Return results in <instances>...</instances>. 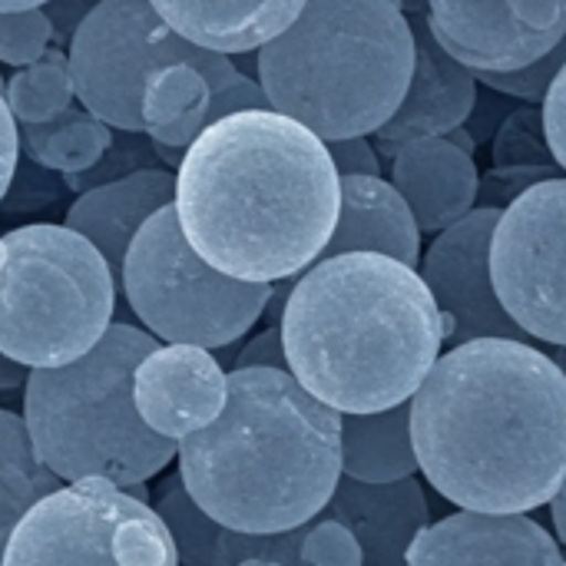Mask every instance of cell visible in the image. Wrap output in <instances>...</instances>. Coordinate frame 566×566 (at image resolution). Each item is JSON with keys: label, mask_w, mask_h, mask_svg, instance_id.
<instances>
[{"label": "cell", "mask_w": 566, "mask_h": 566, "mask_svg": "<svg viewBox=\"0 0 566 566\" xmlns=\"http://www.w3.org/2000/svg\"><path fill=\"white\" fill-rule=\"evenodd\" d=\"M119 289L156 342L206 352L245 338L272 298V285L239 282L202 262L172 206L159 209L129 242Z\"/></svg>", "instance_id": "cell-8"}, {"label": "cell", "mask_w": 566, "mask_h": 566, "mask_svg": "<svg viewBox=\"0 0 566 566\" xmlns=\"http://www.w3.org/2000/svg\"><path fill=\"white\" fill-rule=\"evenodd\" d=\"M156 13L189 43L232 56L275 40L305 0H149Z\"/></svg>", "instance_id": "cell-21"}, {"label": "cell", "mask_w": 566, "mask_h": 566, "mask_svg": "<svg viewBox=\"0 0 566 566\" xmlns=\"http://www.w3.org/2000/svg\"><path fill=\"white\" fill-rule=\"evenodd\" d=\"M566 63V33L564 40L544 53L537 63L524 66V70H514V73H474L481 83H488L491 90L497 93H507V96H521V99H544L547 86L554 83L557 70Z\"/></svg>", "instance_id": "cell-30"}, {"label": "cell", "mask_w": 566, "mask_h": 566, "mask_svg": "<svg viewBox=\"0 0 566 566\" xmlns=\"http://www.w3.org/2000/svg\"><path fill=\"white\" fill-rule=\"evenodd\" d=\"M415 70V30L401 0H305L255 50L269 106L318 139L375 136L401 106Z\"/></svg>", "instance_id": "cell-5"}, {"label": "cell", "mask_w": 566, "mask_h": 566, "mask_svg": "<svg viewBox=\"0 0 566 566\" xmlns=\"http://www.w3.org/2000/svg\"><path fill=\"white\" fill-rule=\"evenodd\" d=\"M318 517L338 521L361 547V566H408L415 537L431 524L424 488L415 478L395 484H361L338 478Z\"/></svg>", "instance_id": "cell-17"}, {"label": "cell", "mask_w": 566, "mask_h": 566, "mask_svg": "<svg viewBox=\"0 0 566 566\" xmlns=\"http://www.w3.org/2000/svg\"><path fill=\"white\" fill-rule=\"evenodd\" d=\"M23 146L30 159L43 169H56L63 176L90 172L99 166L106 149L113 146V126L96 119L86 109H63L50 123H20Z\"/></svg>", "instance_id": "cell-25"}, {"label": "cell", "mask_w": 566, "mask_h": 566, "mask_svg": "<svg viewBox=\"0 0 566 566\" xmlns=\"http://www.w3.org/2000/svg\"><path fill=\"white\" fill-rule=\"evenodd\" d=\"M391 186L408 202L418 229L438 235L474 209L481 176L468 149L448 136H421L395 149Z\"/></svg>", "instance_id": "cell-18"}, {"label": "cell", "mask_w": 566, "mask_h": 566, "mask_svg": "<svg viewBox=\"0 0 566 566\" xmlns=\"http://www.w3.org/2000/svg\"><path fill=\"white\" fill-rule=\"evenodd\" d=\"M226 391V368L196 345H159L133 375V401L143 424L176 444L222 415Z\"/></svg>", "instance_id": "cell-13"}, {"label": "cell", "mask_w": 566, "mask_h": 566, "mask_svg": "<svg viewBox=\"0 0 566 566\" xmlns=\"http://www.w3.org/2000/svg\"><path fill=\"white\" fill-rule=\"evenodd\" d=\"M325 146H328V156L335 163L338 179L342 176H381V159H378V149L371 146L368 136L332 139Z\"/></svg>", "instance_id": "cell-31"}, {"label": "cell", "mask_w": 566, "mask_h": 566, "mask_svg": "<svg viewBox=\"0 0 566 566\" xmlns=\"http://www.w3.org/2000/svg\"><path fill=\"white\" fill-rule=\"evenodd\" d=\"M156 153H159L172 169H179V163H182V156H186V149H172V146H159V143H156Z\"/></svg>", "instance_id": "cell-40"}, {"label": "cell", "mask_w": 566, "mask_h": 566, "mask_svg": "<svg viewBox=\"0 0 566 566\" xmlns=\"http://www.w3.org/2000/svg\"><path fill=\"white\" fill-rule=\"evenodd\" d=\"M302 560L305 566H361V547L348 527H342L338 521L318 517L305 527Z\"/></svg>", "instance_id": "cell-29"}, {"label": "cell", "mask_w": 566, "mask_h": 566, "mask_svg": "<svg viewBox=\"0 0 566 566\" xmlns=\"http://www.w3.org/2000/svg\"><path fill=\"white\" fill-rule=\"evenodd\" d=\"M292 378L338 415L408 405L444 348L441 312L418 269L345 252L305 269L282 308Z\"/></svg>", "instance_id": "cell-3"}, {"label": "cell", "mask_w": 566, "mask_h": 566, "mask_svg": "<svg viewBox=\"0 0 566 566\" xmlns=\"http://www.w3.org/2000/svg\"><path fill=\"white\" fill-rule=\"evenodd\" d=\"M342 474L361 484H395L418 474L411 401L375 415H342Z\"/></svg>", "instance_id": "cell-22"}, {"label": "cell", "mask_w": 566, "mask_h": 566, "mask_svg": "<svg viewBox=\"0 0 566 566\" xmlns=\"http://www.w3.org/2000/svg\"><path fill=\"white\" fill-rule=\"evenodd\" d=\"M434 40L471 73H514L551 53L566 30H527L507 0H428Z\"/></svg>", "instance_id": "cell-15"}, {"label": "cell", "mask_w": 566, "mask_h": 566, "mask_svg": "<svg viewBox=\"0 0 566 566\" xmlns=\"http://www.w3.org/2000/svg\"><path fill=\"white\" fill-rule=\"evenodd\" d=\"M418 471L461 511L531 514L566 481V378L527 342L441 352L411 398Z\"/></svg>", "instance_id": "cell-1"}, {"label": "cell", "mask_w": 566, "mask_h": 566, "mask_svg": "<svg viewBox=\"0 0 566 566\" xmlns=\"http://www.w3.org/2000/svg\"><path fill=\"white\" fill-rule=\"evenodd\" d=\"M345 252H378L411 269L421 265V229L388 179L342 176V209L322 259Z\"/></svg>", "instance_id": "cell-20"}, {"label": "cell", "mask_w": 566, "mask_h": 566, "mask_svg": "<svg viewBox=\"0 0 566 566\" xmlns=\"http://www.w3.org/2000/svg\"><path fill=\"white\" fill-rule=\"evenodd\" d=\"M226 388L222 415L176 448L186 494L226 531L308 527L342 478V415L285 368H232Z\"/></svg>", "instance_id": "cell-4"}, {"label": "cell", "mask_w": 566, "mask_h": 566, "mask_svg": "<svg viewBox=\"0 0 566 566\" xmlns=\"http://www.w3.org/2000/svg\"><path fill=\"white\" fill-rule=\"evenodd\" d=\"M27 378H30V368L27 365L0 355V391H17V388L27 385Z\"/></svg>", "instance_id": "cell-37"}, {"label": "cell", "mask_w": 566, "mask_h": 566, "mask_svg": "<svg viewBox=\"0 0 566 566\" xmlns=\"http://www.w3.org/2000/svg\"><path fill=\"white\" fill-rule=\"evenodd\" d=\"M66 60L83 109L129 136L146 133L143 90L156 70L189 63L209 80L212 93L242 76L229 56L182 40L149 0H99L73 30Z\"/></svg>", "instance_id": "cell-9"}, {"label": "cell", "mask_w": 566, "mask_h": 566, "mask_svg": "<svg viewBox=\"0 0 566 566\" xmlns=\"http://www.w3.org/2000/svg\"><path fill=\"white\" fill-rule=\"evenodd\" d=\"M232 368H285V371H289L279 325H269L262 335H255V338L232 358ZM232 368H229V371H232Z\"/></svg>", "instance_id": "cell-33"}, {"label": "cell", "mask_w": 566, "mask_h": 566, "mask_svg": "<svg viewBox=\"0 0 566 566\" xmlns=\"http://www.w3.org/2000/svg\"><path fill=\"white\" fill-rule=\"evenodd\" d=\"M99 0H50L46 7V17H50V23H60L63 30H70V36H73V30L80 27V20L96 7Z\"/></svg>", "instance_id": "cell-36"}, {"label": "cell", "mask_w": 566, "mask_h": 566, "mask_svg": "<svg viewBox=\"0 0 566 566\" xmlns=\"http://www.w3.org/2000/svg\"><path fill=\"white\" fill-rule=\"evenodd\" d=\"M560 566H566V560H564V564H560Z\"/></svg>", "instance_id": "cell-44"}, {"label": "cell", "mask_w": 566, "mask_h": 566, "mask_svg": "<svg viewBox=\"0 0 566 566\" xmlns=\"http://www.w3.org/2000/svg\"><path fill=\"white\" fill-rule=\"evenodd\" d=\"M544 139L551 146V156L560 163V169H566V63L544 93Z\"/></svg>", "instance_id": "cell-32"}, {"label": "cell", "mask_w": 566, "mask_h": 566, "mask_svg": "<svg viewBox=\"0 0 566 566\" xmlns=\"http://www.w3.org/2000/svg\"><path fill=\"white\" fill-rule=\"evenodd\" d=\"M60 488L63 481L40 464L23 418L0 408V564L7 541L23 514Z\"/></svg>", "instance_id": "cell-24"}, {"label": "cell", "mask_w": 566, "mask_h": 566, "mask_svg": "<svg viewBox=\"0 0 566 566\" xmlns=\"http://www.w3.org/2000/svg\"><path fill=\"white\" fill-rule=\"evenodd\" d=\"M0 566H179L159 514L129 491L86 478L33 504Z\"/></svg>", "instance_id": "cell-10"}, {"label": "cell", "mask_w": 566, "mask_h": 566, "mask_svg": "<svg viewBox=\"0 0 566 566\" xmlns=\"http://www.w3.org/2000/svg\"><path fill=\"white\" fill-rule=\"evenodd\" d=\"M235 566H282V564H275V560H262V557H249V560H242V564H235Z\"/></svg>", "instance_id": "cell-42"}, {"label": "cell", "mask_w": 566, "mask_h": 566, "mask_svg": "<svg viewBox=\"0 0 566 566\" xmlns=\"http://www.w3.org/2000/svg\"><path fill=\"white\" fill-rule=\"evenodd\" d=\"M17 156H20V129H17V119L7 106V96L0 93V202L13 182Z\"/></svg>", "instance_id": "cell-35"}, {"label": "cell", "mask_w": 566, "mask_h": 566, "mask_svg": "<svg viewBox=\"0 0 566 566\" xmlns=\"http://www.w3.org/2000/svg\"><path fill=\"white\" fill-rule=\"evenodd\" d=\"M491 279L524 335L566 348V179H541L501 209Z\"/></svg>", "instance_id": "cell-11"}, {"label": "cell", "mask_w": 566, "mask_h": 566, "mask_svg": "<svg viewBox=\"0 0 566 566\" xmlns=\"http://www.w3.org/2000/svg\"><path fill=\"white\" fill-rule=\"evenodd\" d=\"M551 517H554V527H557V544L566 551V481L564 488L557 491V497L551 501Z\"/></svg>", "instance_id": "cell-38"}, {"label": "cell", "mask_w": 566, "mask_h": 566, "mask_svg": "<svg viewBox=\"0 0 566 566\" xmlns=\"http://www.w3.org/2000/svg\"><path fill=\"white\" fill-rule=\"evenodd\" d=\"M156 348L149 332L113 322L83 358L30 371L20 418L53 478L63 484L99 478L133 488L176 461L179 444L146 428L133 401L136 365Z\"/></svg>", "instance_id": "cell-6"}, {"label": "cell", "mask_w": 566, "mask_h": 566, "mask_svg": "<svg viewBox=\"0 0 566 566\" xmlns=\"http://www.w3.org/2000/svg\"><path fill=\"white\" fill-rule=\"evenodd\" d=\"M501 219V206L471 209L461 222L434 235L421 259V279L441 312L444 345H464L478 338L527 342L531 335L504 312L491 279V239Z\"/></svg>", "instance_id": "cell-12"}, {"label": "cell", "mask_w": 566, "mask_h": 566, "mask_svg": "<svg viewBox=\"0 0 566 566\" xmlns=\"http://www.w3.org/2000/svg\"><path fill=\"white\" fill-rule=\"evenodd\" d=\"M3 90H7V80H3V76H0V93H3Z\"/></svg>", "instance_id": "cell-43"}, {"label": "cell", "mask_w": 566, "mask_h": 566, "mask_svg": "<svg viewBox=\"0 0 566 566\" xmlns=\"http://www.w3.org/2000/svg\"><path fill=\"white\" fill-rule=\"evenodd\" d=\"M527 30H566V0H507Z\"/></svg>", "instance_id": "cell-34"}, {"label": "cell", "mask_w": 566, "mask_h": 566, "mask_svg": "<svg viewBox=\"0 0 566 566\" xmlns=\"http://www.w3.org/2000/svg\"><path fill=\"white\" fill-rule=\"evenodd\" d=\"M176 202V172L169 169H136L119 179L99 182L76 196L66 209V229L83 235L109 265L116 285L123 259L136 232L166 206Z\"/></svg>", "instance_id": "cell-19"}, {"label": "cell", "mask_w": 566, "mask_h": 566, "mask_svg": "<svg viewBox=\"0 0 566 566\" xmlns=\"http://www.w3.org/2000/svg\"><path fill=\"white\" fill-rule=\"evenodd\" d=\"M7 106L17 123H50L63 109L73 106V80L70 60L63 50H46L36 63L20 66L7 80Z\"/></svg>", "instance_id": "cell-26"}, {"label": "cell", "mask_w": 566, "mask_h": 566, "mask_svg": "<svg viewBox=\"0 0 566 566\" xmlns=\"http://www.w3.org/2000/svg\"><path fill=\"white\" fill-rule=\"evenodd\" d=\"M153 511L159 514V521L166 524V531L176 544L179 566H212V544H216L219 524L196 507V501L186 494L179 474L163 484L159 504Z\"/></svg>", "instance_id": "cell-27"}, {"label": "cell", "mask_w": 566, "mask_h": 566, "mask_svg": "<svg viewBox=\"0 0 566 566\" xmlns=\"http://www.w3.org/2000/svg\"><path fill=\"white\" fill-rule=\"evenodd\" d=\"M415 30V70L395 116L375 133L381 149L395 156L401 143L421 136H448L461 129L478 103V76L461 66L431 33L428 17H411Z\"/></svg>", "instance_id": "cell-16"}, {"label": "cell", "mask_w": 566, "mask_h": 566, "mask_svg": "<svg viewBox=\"0 0 566 566\" xmlns=\"http://www.w3.org/2000/svg\"><path fill=\"white\" fill-rule=\"evenodd\" d=\"M113 308L116 279L73 229L30 222L0 235V355L63 368L96 348Z\"/></svg>", "instance_id": "cell-7"}, {"label": "cell", "mask_w": 566, "mask_h": 566, "mask_svg": "<svg viewBox=\"0 0 566 566\" xmlns=\"http://www.w3.org/2000/svg\"><path fill=\"white\" fill-rule=\"evenodd\" d=\"M551 358H554V365L564 371V378H566V348H554V352H551Z\"/></svg>", "instance_id": "cell-41"}, {"label": "cell", "mask_w": 566, "mask_h": 566, "mask_svg": "<svg viewBox=\"0 0 566 566\" xmlns=\"http://www.w3.org/2000/svg\"><path fill=\"white\" fill-rule=\"evenodd\" d=\"M212 86L209 80L189 66L172 63L156 70L143 90V126L159 146L186 149L209 126Z\"/></svg>", "instance_id": "cell-23"}, {"label": "cell", "mask_w": 566, "mask_h": 566, "mask_svg": "<svg viewBox=\"0 0 566 566\" xmlns=\"http://www.w3.org/2000/svg\"><path fill=\"white\" fill-rule=\"evenodd\" d=\"M50 0H0V13L7 10H36V7H46Z\"/></svg>", "instance_id": "cell-39"}, {"label": "cell", "mask_w": 566, "mask_h": 566, "mask_svg": "<svg viewBox=\"0 0 566 566\" xmlns=\"http://www.w3.org/2000/svg\"><path fill=\"white\" fill-rule=\"evenodd\" d=\"M172 209L186 242L216 272L275 285L322 259L342 179L312 129L275 109H242L186 146Z\"/></svg>", "instance_id": "cell-2"}, {"label": "cell", "mask_w": 566, "mask_h": 566, "mask_svg": "<svg viewBox=\"0 0 566 566\" xmlns=\"http://www.w3.org/2000/svg\"><path fill=\"white\" fill-rule=\"evenodd\" d=\"M50 40H53V23L43 7L0 13V63L30 66L50 50Z\"/></svg>", "instance_id": "cell-28"}, {"label": "cell", "mask_w": 566, "mask_h": 566, "mask_svg": "<svg viewBox=\"0 0 566 566\" xmlns=\"http://www.w3.org/2000/svg\"><path fill=\"white\" fill-rule=\"evenodd\" d=\"M564 547L527 514H474L458 511L428 524L408 566H560Z\"/></svg>", "instance_id": "cell-14"}]
</instances>
